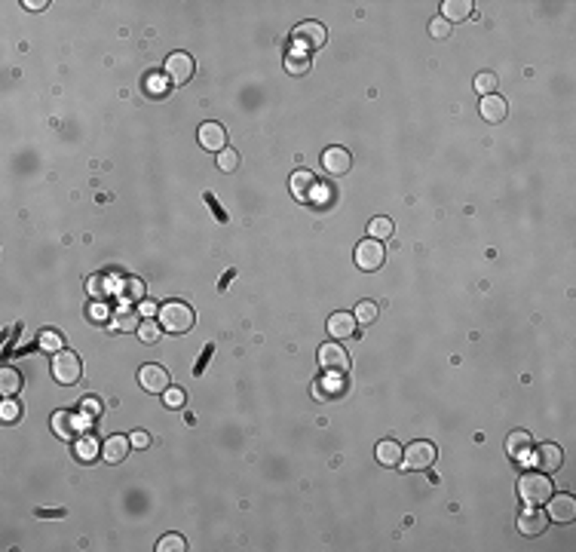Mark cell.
Returning <instances> with one entry per match:
<instances>
[{
	"label": "cell",
	"instance_id": "obj_1",
	"mask_svg": "<svg viewBox=\"0 0 576 552\" xmlns=\"http://www.w3.org/2000/svg\"><path fill=\"white\" fill-rule=\"evenodd\" d=\"M157 316H160L162 331H169V335H184V331L194 328V319H196L190 304H184V301H166Z\"/></svg>",
	"mask_w": 576,
	"mask_h": 552
},
{
	"label": "cell",
	"instance_id": "obj_2",
	"mask_svg": "<svg viewBox=\"0 0 576 552\" xmlns=\"http://www.w3.org/2000/svg\"><path fill=\"white\" fill-rule=\"evenodd\" d=\"M552 494H555V485L545 473H524L518 478V497L527 506H543Z\"/></svg>",
	"mask_w": 576,
	"mask_h": 552
},
{
	"label": "cell",
	"instance_id": "obj_3",
	"mask_svg": "<svg viewBox=\"0 0 576 552\" xmlns=\"http://www.w3.org/2000/svg\"><path fill=\"white\" fill-rule=\"evenodd\" d=\"M80 374H83V365H80V356L74 350H58L53 356V378L62 387L77 384Z\"/></svg>",
	"mask_w": 576,
	"mask_h": 552
},
{
	"label": "cell",
	"instance_id": "obj_4",
	"mask_svg": "<svg viewBox=\"0 0 576 552\" xmlns=\"http://www.w3.org/2000/svg\"><path fill=\"white\" fill-rule=\"evenodd\" d=\"M383 261H387V249L380 246V240H362L356 246V267L359 270L374 274V270L383 267Z\"/></svg>",
	"mask_w": 576,
	"mask_h": 552
},
{
	"label": "cell",
	"instance_id": "obj_5",
	"mask_svg": "<svg viewBox=\"0 0 576 552\" xmlns=\"http://www.w3.org/2000/svg\"><path fill=\"white\" fill-rule=\"evenodd\" d=\"M291 40L300 47V53H313V49L325 47V40H328V34H325V28L319 22H300L298 28H294Z\"/></svg>",
	"mask_w": 576,
	"mask_h": 552
},
{
	"label": "cell",
	"instance_id": "obj_6",
	"mask_svg": "<svg viewBox=\"0 0 576 552\" xmlns=\"http://www.w3.org/2000/svg\"><path fill=\"white\" fill-rule=\"evenodd\" d=\"M435 445L432 442H411L408 448H405V454H402V460H405V467L408 469H414V473H420V469H430L432 463H435Z\"/></svg>",
	"mask_w": 576,
	"mask_h": 552
},
{
	"label": "cell",
	"instance_id": "obj_7",
	"mask_svg": "<svg viewBox=\"0 0 576 552\" xmlns=\"http://www.w3.org/2000/svg\"><path fill=\"white\" fill-rule=\"evenodd\" d=\"M319 365H322V371L346 374V371H350V353H346L337 341L322 344V347H319Z\"/></svg>",
	"mask_w": 576,
	"mask_h": 552
},
{
	"label": "cell",
	"instance_id": "obj_8",
	"mask_svg": "<svg viewBox=\"0 0 576 552\" xmlns=\"http://www.w3.org/2000/svg\"><path fill=\"white\" fill-rule=\"evenodd\" d=\"M288 190H291V196L298 203H310L313 194L319 190V178H316L313 172H307V169H298V172L288 178Z\"/></svg>",
	"mask_w": 576,
	"mask_h": 552
},
{
	"label": "cell",
	"instance_id": "obj_9",
	"mask_svg": "<svg viewBox=\"0 0 576 552\" xmlns=\"http://www.w3.org/2000/svg\"><path fill=\"white\" fill-rule=\"evenodd\" d=\"M549 510H545V515H549V521H558V525H570V521L576 519V500L570 494H552L549 500Z\"/></svg>",
	"mask_w": 576,
	"mask_h": 552
},
{
	"label": "cell",
	"instance_id": "obj_10",
	"mask_svg": "<svg viewBox=\"0 0 576 552\" xmlns=\"http://www.w3.org/2000/svg\"><path fill=\"white\" fill-rule=\"evenodd\" d=\"M322 169L328 175H334V178H341V175H346L353 169V153L346 147H328L322 153Z\"/></svg>",
	"mask_w": 576,
	"mask_h": 552
},
{
	"label": "cell",
	"instance_id": "obj_11",
	"mask_svg": "<svg viewBox=\"0 0 576 552\" xmlns=\"http://www.w3.org/2000/svg\"><path fill=\"white\" fill-rule=\"evenodd\" d=\"M166 77L172 80L175 86L187 83V80L194 77V58H190L187 53H172L166 58Z\"/></svg>",
	"mask_w": 576,
	"mask_h": 552
},
{
	"label": "cell",
	"instance_id": "obj_12",
	"mask_svg": "<svg viewBox=\"0 0 576 552\" xmlns=\"http://www.w3.org/2000/svg\"><path fill=\"white\" fill-rule=\"evenodd\" d=\"M138 384L144 393H166L169 390V371L162 365H142L138 371Z\"/></svg>",
	"mask_w": 576,
	"mask_h": 552
},
{
	"label": "cell",
	"instance_id": "obj_13",
	"mask_svg": "<svg viewBox=\"0 0 576 552\" xmlns=\"http://www.w3.org/2000/svg\"><path fill=\"white\" fill-rule=\"evenodd\" d=\"M83 430H86V417H74L68 411H56L53 415V433L58 439H74Z\"/></svg>",
	"mask_w": 576,
	"mask_h": 552
},
{
	"label": "cell",
	"instance_id": "obj_14",
	"mask_svg": "<svg viewBox=\"0 0 576 552\" xmlns=\"http://www.w3.org/2000/svg\"><path fill=\"white\" fill-rule=\"evenodd\" d=\"M199 144L212 153H221L227 147V129L221 123H203L199 126Z\"/></svg>",
	"mask_w": 576,
	"mask_h": 552
},
{
	"label": "cell",
	"instance_id": "obj_15",
	"mask_svg": "<svg viewBox=\"0 0 576 552\" xmlns=\"http://www.w3.org/2000/svg\"><path fill=\"white\" fill-rule=\"evenodd\" d=\"M561 460H564V454H561L558 445H552V442H545L534 451V467L540 469V473H558Z\"/></svg>",
	"mask_w": 576,
	"mask_h": 552
},
{
	"label": "cell",
	"instance_id": "obj_16",
	"mask_svg": "<svg viewBox=\"0 0 576 552\" xmlns=\"http://www.w3.org/2000/svg\"><path fill=\"white\" fill-rule=\"evenodd\" d=\"M545 528H549V515H545L540 506H530L527 512H521V519H518V531L524 537H540Z\"/></svg>",
	"mask_w": 576,
	"mask_h": 552
},
{
	"label": "cell",
	"instance_id": "obj_17",
	"mask_svg": "<svg viewBox=\"0 0 576 552\" xmlns=\"http://www.w3.org/2000/svg\"><path fill=\"white\" fill-rule=\"evenodd\" d=\"M478 114H482L484 123H503L509 117V105L500 95H484L482 99V108H478Z\"/></svg>",
	"mask_w": 576,
	"mask_h": 552
},
{
	"label": "cell",
	"instance_id": "obj_18",
	"mask_svg": "<svg viewBox=\"0 0 576 552\" xmlns=\"http://www.w3.org/2000/svg\"><path fill=\"white\" fill-rule=\"evenodd\" d=\"M142 326V313L135 310V307H120V310H114L110 316V331H138Z\"/></svg>",
	"mask_w": 576,
	"mask_h": 552
},
{
	"label": "cell",
	"instance_id": "obj_19",
	"mask_svg": "<svg viewBox=\"0 0 576 552\" xmlns=\"http://www.w3.org/2000/svg\"><path fill=\"white\" fill-rule=\"evenodd\" d=\"M129 448H132V439L110 436L105 445H101V458H105L108 463H123V460H126V454H129Z\"/></svg>",
	"mask_w": 576,
	"mask_h": 552
},
{
	"label": "cell",
	"instance_id": "obj_20",
	"mask_svg": "<svg viewBox=\"0 0 576 552\" xmlns=\"http://www.w3.org/2000/svg\"><path fill=\"white\" fill-rule=\"evenodd\" d=\"M328 331L334 341H344V337H353L356 335V316L353 313H334L328 319Z\"/></svg>",
	"mask_w": 576,
	"mask_h": 552
},
{
	"label": "cell",
	"instance_id": "obj_21",
	"mask_svg": "<svg viewBox=\"0 0 576 552\" xmlns=\"http://www.w3.org/2000/svg\"><path fill=\"white\" fill-rule=\"evenodd\" d=\"M472 0H445V3H441V19L448 22H463V19H469L472 16Z\"/></svg>",
	"mask_w": 576,
	"mask_h": 552
},
{
	"label": "cell",
	"instance_id": "obj_22",
	"mask_svg": "<svg viewBox=\"0 0 576 552\" xmlns=\"http://www.w3.org/2000/svg\"><path fill=\"white\" fill-rule=\"evenodd\" d=\"M527 448H534V439H530V433H524V430L509 433V439H506V451L512 454L515 460H521L524 454H527Z\"/></svg>",
	"mask_w": 576,
	"mask_h": 552
},
{
	"label": "cell",
	"instance_id": "obj_23",
	"mask_svg": "<svg viewBox=\"0 0 576 552\" xmlns=\"http://www.w3.org/2000/svg\"><path fill=\"white\" fill-rule=\"evenodd\" d=\"M402 445L398 442H393V439H383L380 445H378V460L383 463V467H398L402 463Z\"/></svg>",
	"mask_w": 576,
	"mask_h": 552
},
{
	"label": "cell",
	"instance_id": "obj_24",
	"mask_svg": "<svg viewBox=\"0 0 576 552\" xmlns=\"http://www.w3.org/2000/svg\"><path fill=\"white\" fill-rule=\"evenodd\" d=\"M19 390H22V374L12 371V368H3L0 371V396L12 399V396H19Z\"/></svg>",
	"mask_w": 576,
	"mask_h": 552
},
{
	"label": "cell",
	"instance_id": "obj_25",
	"mask_svg": "<svg viewBox=\"0 0 576 552\" xmlns=\"http://www.w3.org/2000/svg\"><path fill=\"white\" fill-rule=\"evenodd\" d=\"M310 65H313V58H310V53H300V49L285 56V71L294 74V77H304V74L310 71Z\"/></svg>",
	"mask_w": 576,
	"mask_h": 552
},
{
	"label": "cell",
	"instance_id": "obj_26",
	"mask_svg": "<svg viewBox=\"0 0 576 552\" xmlns=\"http://www.w3.org/2000/svg\"><path fill=\"white\" fill-rule=\"evenodd\" d=\"M101 454V445L95 442L92 436H80L77 439V460H83V463H90V460H95Z\"/></svg>",
	"mask_w": 576,
	"mask_h": 552
},
{
	"label": "cell",
	"instance_id": "obj_27",
	"mask_svg": "<svg viewBox=\"0 0 576 552\" xmlns=\"http://www.w3.org/2000/svg\"><path fill=\"white\" fill-rule=\"evenodd\" d=\"M356 322H362V326H371L374 319L380 316V307L374 304V301H359V307H356Z\"/></svg>",
	"mask_w": 576,
	"mask_h": 552
},
{
	"label": "cell",
	"instance_id": "obj_28",
	"mask_svg": "<svg viewBox=\"0 0 576 552\" xmlns=\"http://www.w3.org/2000/svg\"><path fill=\"white\" fill-rule=\"evenodd\" d=\"M218 169L221 172H236L239 169V151H233V147H224V151L218 153Z\"/></svg>",
	"mask_w": 576,
	"mask_h": 552
},
{
	"label": "cell",
	"instance_id": "obj_29",
	"mask_svg": "<svg viewBox=\"0 0 576 552\" xmlns=\"http://www.w3.org/2000/svg\"><path fill=\"white\" fill-rule=\"evenodd\" d=\"M368 233H371V240H389V237H393V221H389V218H374L371 224H368Z\"/></svg>",
	"mask_w": 576,
	"mask_h": 552
},
{
	"label": "cell",
	"instance_id": "obj_30",
	"mask_svg": "<svg viewBox=\"0 0 576 552\" xmlns=\"http://www.w3.org/2000/svg\"><path fill=\"white\" fill-rule=\"evenodd\" d=\"M160 335H162V326H160V322H153V319H144L142 326H138V337H142L144 344H157Z\"/></svg>",
	"mask_w": 576,
	"mask_h": 552
},
{
	"label": "cell",
	"instance_id": "obj_31",
	"mask_svg": "<svg viewBox=\"0 0 576 552\" xmlns=\"http://www.w3.org/2000/svg\"><path fill=\"white\" fill-rule=\"evenodd\" d=\"M157 549L160 552H184L187 549V543H184V537L181 534H166L162 540L157 543Z\"/></svg>",
	"mask_w": 576,
	"mask_h": 552
},
{
	"label": "cell",
	"instance_id": "obj_32",
	"mask_svg": "<svg viewBox=\"0 0 576 552\" xmlns=\"http://www.w3.org/2000/svg\"><path fill=\"white\" fill-rule=\"evenodd\" d=\"M475 90L482 92V99H484V95H493V90H497V77H493L491 71H482L475 77Z\"/></svg>",
	"mask_w": 576,
	"mask_h": 552
},
{
	"label": "cell",
	"instance_id": "obj_33",
	"mask_svg": "<svg viewBox=\"0 0 576 552\" xmlns=\"http://www.w3.org/2000/svg\"><path fill=\"white\" fill-rule=\"evenodd\" d=\"M37 341H40V347L46 353H58V350H62V337H58V331H43Z\"/></svg>",
	"mask_w": 576,
	"mask_h": 552
},
{
	"label": "cell",
	"instance_id": "obj_34",
	"mask_svg": "<svg viewBox=\"0 0 576 552\" xmlns=\"http://www.w3.org/2000/svg\"><path fill=\"white\" fill-rule=\"evenodd\" d=\"M162 402H166V408H181V405H184V390L169 387L166 393H162Z\"/></svg>",
	"mask_w": 576,
	"mask_h": 552
},
{
	"label": "cell",
	"instance_id": "obj_35",
	"mask_svg": "<svg viewBox=\"0 0 576 552\" xmlns=\"http://www.w3.org/2000/svg\"><path fill=\"white\" fill-rule=\"evenodd\" d=\"M430 34L435 37V40H445V37L450 34V25L439 16V19H432V22H430Z\"/></svg>",
	"mask_w": 576,
	"mask_h": 552
},
{
	"label": "cell",
	"instance_id": "obj_36",
	"mask_svg": "<svg viewBox=\"0 0 576 552\" xmlns=\"http://www.w3.org/2000/svg\"><path fill=\"white\" fill-rule=\"evenodd\" d=\"M0 417H3V424L16 421V417H19V405L12 402V399H6V402H3V408H0Z\"/></svg>",
	"mask_w": 576,
	"mask_h": 552
},
{
	"label": "cell",
	"instance_id": "obj_37",
	"mask_svg": "<svg viewBox=\"0 0 576 552\" xmlns=\"http://www.w3.org/2000/svg\"><path fill=\"white\" fill-rule=\"evenodd\" d=\"M132 298H144V283H138V279H126V301Z\"/></svg>",
	"mask_w": 576,
	"mask_h": 552
},
{
	"label": "cell",
	"instance_id": "obj_38",
	"mask_svg": "<svg viewBox=\"0 0 576 552\" xmlns=\"http://www.w3.org/2000/svg\"><path fill=\"white\" fill-rule=\"evenodd\" d=\"M99 411H101L99 396H83V415H99Z\"/></svg>",
	"mask_w": 576,
	"mask_h": 552
},
{
	"label": "cell",
	"instance_id": "obj_39",
	"mask_svg": "<svg viewBox=\"0 0 576 552\" xmlns=\"http://www.w3.org/2000/svg\"><path fill=\"white\" fill-rule=\"evenodd\" d=\"M132 445H135V448H147V445H151V433H144V430L132 433Z\"/></svg>",
	"mask_w": 576,
	"mask_h": 552
},
{
	"label": "cell",
	"instance_id": "obj_40",
	"mask_svg": "<svg viewBox=\"0 0 576 552\" xmlns=\"http://www.w3.org/2000/svg\"><path fill=\"white\" fill-rule=\"evenodd\" d=\"M22 6H25V10H31V12H43L49 3H46V0H25Z\"/></svg>",
	"mask_w": 576,
	"mask_h": 552
},
{
	"label": "cell",
	"instance_id": "obj_41",
	"mask_svg": "<svg viewBox=\"0 0 576 552\" xmlns=\"http://www.w3.org/2000/svg\"><path fill=\"white\" fill-rule=\"evenodd\" d=\"M142 313H144V316H153V313H160V307H157V304H147V301H144V304H142Z\"/></svg>",
	"mask_w": 576,
	"mask_h": 552
},
{
	"label": "cell",
	"instance_id": "obj_42",
	"mask_svg": "<svg viewBox=\"0 0 576 552\" xmlns=\"http://www.w3.org/2000/svg\"><path fill=\"white\" fill-rule=\"evenodd\" d=\"M147 80H151V83H147V90H151V92H160V83H157L160 77H157V74H151V77H147Z\"/></svg>",
	"mask_w": 576,
	"mask_h": 552
}]
</instances>
